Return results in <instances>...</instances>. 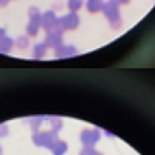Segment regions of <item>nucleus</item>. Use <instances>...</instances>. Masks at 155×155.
<instances>
[{
	"label": "nucleus",
	"mask_w": 155,
	"mask_h": 155,
	"mask_svg": "<svg viewBox=\"0 0 155 155\" xmlns=\"http://www.w3.org/2000/svg\"><path fill=\"white\" fill-rule=\"evenodd\" d=\"M8 2H9V0H0V4H2V6H6Z\"/></svg>",
	"instance_id": "1"
}]
</instances>
